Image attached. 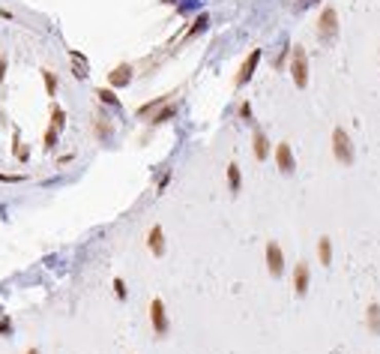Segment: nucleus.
Listing matches in <instances>:
<instances>
[{
  "label": "nucleus",
  "instance_id": "f257e3e1",
  "mask_svg": "<svg viewBox=\"0 0 380 354\" xmlns=\"http://www.w3.org/2000/svg\"><path fill=\"white\" fill-rule=\"evenodd\" d=\"M291 75H294V84L299 90L309 84V57H306L302 45H294V51H291Z\"/></svg>",
  "mask_w": 380,
  "mask_h": 354
},
{
  "label": "nucleus",
  "instance_id": "f03ea898",
  "mask_svg": "<svg viewBox=\"0 0 380 354\" xmlns=\"http://www.w3.org/2000/svg\"><path fill=\"white\" fill-rule=\"evenodd\" d=\"M335 36H338V15H335L332 6H327L324 15H320V21H317V39H320L324 45H332Z\"/></svg>",
  "mask_w": 380,
  "mask_h": 354
},
{
  "label": "nucleus",
  "instance_id": "7ed1b4c3",
  "mask_svg": "<svg viewBox=\"0 0 380 354\" xmlns=\"http://www.w3.org/2000/svg\"><path fill=\"white\" fill-rule=\"evenodd\" d=\"M332 153L341 165H350L353 162V144H350V135H347L341 126L332 129Z\"/></svg>",
  "mask_w": 380,
  "mask_h": 354
},
{
  "label": "nucleus",
  "instance_id": "20e7f679",
  "mask_svg": "<svg viewBox=\"0 0 380 354\" xmlns=\"http://www.w3.org/2000/svg\"><path fill=\"white\" fill-rule=\"evenodd\" d=\"M150 324H153L156 337H165V333H168V315H165V303L159 300V297L150 303Z\"/></svg>",
  "mask_w": 380,
  "mask_h": 354
},
{
  "label": "nucleus",
  "instance_id": "39448f33",
  "mask_svg": "<svg viewBox=\"0 0 380 354\" xmlns=\"http://www.w3.org/2000/svg\"><path fill=\"white\" fill-rule=\"evenodd\" d=\"M267 267H270L273 276H281V270H284V252H281V246L276 240L267 243Z\"/></svg>",
  "mask_w": 380,
  "mask_h": 354
},
{
  "label": "nucleus",
  "instance_id": "423d86ee",
  "mask_svg": "<svg viewBox=\"0 0 380 354\" xmlns=\"http://www.w3.org/2000/svg\"><path fill=\"white\" fill-rule=\"evenodd\" d=\"M276 165H278V171H281V174H294L296 162H294V153H291V144H288V141H281L276 147Z\"/></svg>",
  "mask_w": 380,
  "mask_h": 354
},
{
  "label": "nucleus",
  "instance_id": "0eeeda50",
  "mask_svg": "<svg viewBox=\"0 0 380 354\" xmlns=\"http://www.w3.org/2000/svg\"><path fill=\"white\" fill-rule=\"evenodd\" d=\"M260 63V48H255V51L245 57V63L240 66V75H237V87H242L245 81H252V75H255V69H258Z\"/></svg>",
  "mask_w": 380,
  "mask_h": 354
},
{
  "label": "nucleus",
  "instance_id": "6e6552de",
  "mask_svg": "<svg viewBox=\"0 0 380 354\" xmlns=\"http://www.w3.org/2000/svg\"><path fill=\"white\" fill-rule=\"evenodd\" d=\"M309 279H311V270H309V264L306 261H299V264L294 267V291L302 297L306 291H309Z\"/></svg>",
  "mask_w": 380,
  "mask_h": 354
},
{
  "label": "nucleus",
  "instance_id": "1a4fd4ad",
  "mask_svg": "<svg viewBox=\"0 0 380 354\" xmlns=\"http://www.w3.org/2000/svg\"><path fill=\"white\" fill-rule=\"evenodd\" d=\"M147 246H150V252H153L156 258L165 255V231H162V225H153V228H150V234H147Z\"/></svg>",
  "mask_w": 380,
  "mask_h": 354
},
{
  "label": "nucleus",
  "instance_id": "9d476101",
  "mask_svg": "<svg viewBox=\"0 0 380 354\" xmlns=\"http://www.w3.org/2000/svg\"><path fill=\"white\" fill-rule=\"evenodd\" d=\"M108 81H111V87H126V84L132 81V66H129V63H120L117 69H111Z\"/></svg>",
  "mask_w": 380,
  "mask_h": 354
},
{
  "label": "nucleus",
  "instance_id": "9b49d317",
  "mask_svg": "<svg viewBox=\"0 0 380 354\" xmlns=\"http://www.w3.org/2000/svg\"><path fill=\"white\" fill-rule=\"evenodd\" d=\"M69 57H72V75H75V78H87V72H90L87 57L84 54H78V51H69Z\"/></svg>",
  "mask_w": 380,
  "mask_h": 354
},
{
  "label": "nucleus",
  "instance_id": "f8f14e48",
  "mask_svg": "<svg viewBox=\"0 0 380 354\" xmlns=\"http://www.w3.org/2000/svg\"><path fill=\"white\" fill-rule=\"evenodd\" d=\"M255 156H258L260 162L267 160V156H270V141H267V135H263V132H255Z\"/></svg>",
  "mask_w": 380,
  "mask_h": 354
},
{
  "label": "nucleus",
  "instance_id": "ddd939ff",
  "mask_svg": "<svg viewBox=\"0 0 380 354\" xmlns=\"http://www.w3.org/2000/svg\"><path fill=\"white\" fill-rule=\"evenodd\" d=\"M317 255H320V264L324 267L332 264V243H329V237H320V240H317Z\"/></svg>",
  "mask_w": 380,
  "mask_h": 354
},
{
  "label": "nucleus",
  "instance_id": "4468645a",
  "mask_svg": "<svg viewBox=\"0 0 380 354\" xmlns=\"http://www.w3.org/2000/svg\"><path fill=\"white\" fill-rule=\"evenodd\" d=\"M174 114H177V105H174V102H165V105L150 117V123H165V120H171Z\"/></svg>",
  "mask_w": 380,
  "mask_h": 354
},
{
  "label": "nucleus",
  "instance_id": "2eb2a0df",
  "mask_svg": "<svg viewBox=\"0 0 380 354\" xmlns=\"http://www.w3.org/2000/svg\"><path fill=\"white\" fill-rule=\"evenodd\" d=\"M240 183H242L240 165H237V162H231V165H227V186H231V192H240Z\"/></svg>",
  "mask_w": 380,
  "mask_h": 354
},
{
  "label": "nucleus",
  "instance_id": "dca6fc26",
  "mask_svg": "<svg viewBox=\"0 0 380 354\" xmlns=\"http://www.w3.org/2000/svg\"><path fill=\"white\" fill-rule=\"evenodd\" d=\"M168 99H171V93H168V96H159V99L147 102V105H141V108H138V117H150V114H153V111H159V108L165 105Z\"/></svg>",
  "mask_w": 380,
  "mask_h": 354
},
{
  "label": "nucleus",
  "instance_id": "f3484780",
  "mask_svg": "<svg viewBox=\"0 0 380 354\" xmlns=\"http://www.w3.org/2000/svg\"><path fill=\"white\" fill-rule=\"evenodd\" d=\"M365 315H368V330H371V333H380V303H371Z\"/></svg>",
  "mask_w": 380,
  "mask_h": 354
},
{
  "label": "nucleus",
  "instance_id": "a211bd4d",
  "mask_svg": "<svg viewBox=\"0 0 380 354\" xmlns=\"http://www.w3.org/2000/svg\"><path fill=\"white\" fill-rule=\"evenodd\" d=\"M96 96H99V99H102L105 105H114V108H120V99H117V96H114V90H96Z\"/></svg>",
  "mask_w": 380,
  "mask_h": 354
},
{
  "label": "nucleus",
  "instance_id": "6ab92c4d",
  "mask_svg": "<svg viewBox=\"0 0 380 354\" xmlns=\"http://www.w3.org/2000/svg\"><path fill=\"white\" fill-rule=\"evenodd\" d=\"M63 123H66V114H63V108L54 105V111H51V126L57 129V132H60V129H63Z\"/></svg>",
  "mask_w": 380,
  "mask_h": 354
},
{
  "label": "nucleus",
  "instance_id": "aec40b11",
  "mask_svg": "<svg viewBox=\"0 0 380 354\" xmlns=\"http://www.w3.org/2000/svg\"><path fill=\"white\" fill-rule=\"evenodd\" d=\"M96 135H99V138H111V123H108L105 117L96 120Z\"/></svg>",
  "mask_w": 380,
  "mask_h": 354
},
{
  "label": "nucleus",
  "instance_id": "412c9836",
  "mask_svg": "<svg viewBox=\"0 0 380 354\" xmlns=\"http://www.w3.org/2000/svg\"><path fill=\"white\" fill-rule=\"evenodd\" d=\"M42 78H45V87H48V96H54L57 93V78H54L48 69H42Z\"/></svg>",
  "mask_w": 380,
  "mask_h": 354
},
{
  "label": "nucleus",
  "instance_id": "4be33fe9",
  "mask_svg": "<svg viewBox=\"0 0 380 354\" xmlns=\"http://www.w3.org/2000/svg\"><path fill=\"white\" fill-rule=\"evenodd\" d=\"M207 21H210L207 15H201V18H198V21H195V24H192V30H189V33H186V39H192V36H195V33H201V30H204V27H207Z\"/></svg>",
  "mask_w": 380,
  "mask_h": 354
},
{
  "label": "nucleus",
  "instance_id": "5701e85b",
  "mask_svg": "<svg viewBox=\"0 0 380 354\" xmlns=\"http://www.w3.org/2000/svg\"><path fill=\"white\" fill-rule=\"evenodd\" d=\"M57 135H60V132H57V129H48V132H45V147H54V144H57Z\"/></svg>",
  "mask_w": 380,
  "mask_h": 354
},
{
  "label": "nucleus",
  "instance_id": "b1692460",
  "mask_svg": "<svg viewBox=\"0 0 380 354\" xmlns=\"http://www.w3.org/2000/svg\"><path fill=\"white\" fill-rule=\"evenodd\" d=\"M114 291H117L120 300H126V282H123V279H114Z\"/></svg>",
  "mask_w": 380,
  "mask_h": 354
},
{
  "label": "nucleus",
  "instance_id": "393cba45",
  "mask_svg": "<svg viewBox=\"0 0 380 354\" xmlns=\"http://www.w3.org/2000/svg\"><path fill=\"white\" fill-rule=\"evenodd\" d=\"M240 114L245 117V120H249V117H252V105H249V102H242V105H240Z\"/></svg>",
  "mask_w": 380,
  "mask_h": 354
},
{
  "label": "nucleus",
  "instance_id": "a878e982",
  "mask_svg": "<svg viewBox=\"0 0 380 354\" xmlns=\"http://www.w3.org/2000/svg\"><path fill=\"white\" fill-rule=\"evenodd\" d=\"M9 330H12V324H9V318H3L0 321V333H9Z\"/></svg>",
  "mask_w": 380,
  "mask_h": 354
},
{
  "label": "nucleus",
  "instance_id": "bb28decb",
  "mask_svg": "<svg viewBox=\"0 0 380 354\" xmlns=\"http://www.w3.org/2000/svg\"><path fill=\"white\" fill-rule=\"evenodd\" d=\"M0 180H9L12 183V180H24V174H0Z\"/></svg>",
  "mask_w": 380,
  "mask_h": 354
},
{
  "label": "nucleus",
  "instance_id": "cd10ccee",
  "mask_svg": "<svg viewBox=\"0 0 380 354\" xmlns=\"http://www.w3.org/2000/svg\"><path fill=\"white\" fill-rule=\"evenodd\" d=\"M27 354H39V351H36V348H27Z\"/></svg>",
  "mask_w": 380,
  "mask_h": 354
}]
</instances>
